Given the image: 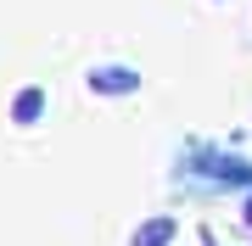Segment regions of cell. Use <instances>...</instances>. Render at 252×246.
I'll list each match as a JSON object with an SVG mask.
<instances>
[{"instance_id": "cell-5", "label": "cell", "mask_w": 252, "mask_h": 246, "mask_svg": "<svg viewBox=\"0 0 252 246\" xmlns=\"http://www.w3.org/2000/svg\"><path fill=\"white\" fill-rule=\"evenodd\" d=\"M202 246H213V241H202Z\"/></svg>"}, {"instance_id": "cell-2", "label": "cell", "mask_w": 252, "mask_h": 246, "mask_svg": "<svg viewBox=\"0 0 252 246\" xmlns=\"http://www.w3.org/2000/svg\"><path fill=\"white\" fill-rule=\"evenodd\" d=\"M39 118H45V84H23L17 101H11V123H17V129H34Z\"/></svg>"}, {"instance_id": "cell-1", "label": "cell", "mask_w": 252, "mask_h": 246, "mask_svg": "<svg viewBox=\"0 0 252 246\" xmlns=\"http://www.w3.org/2000/svg\"><path fill=\"white\" fill-rule=\"evenodd\" d=\"M84 84H90L95 95H135V90H140V73L112 62V67H90V79H84Z\"/></svg>"}, {"instance_id": "cell-4", "label": "cell", "mask_w": 252, "mask_h": 246, "mask_svg": "<svg viewBox=\"0 0 252 246\" xmlns=\"http://www.w3.org/2000/svg\"><path fill=\"white\" fill-rule=\"evenodd\" d=\"M241 219H247V224H252V196H247V213H241Z\"/></svg>"}, {"instance_id": "cell-3", "label": "cell", "mask_w": 252, "mask_h": 246, "mask_svg": "<svg viewBox=\"0 0 252 246\" xmlns=\"http://www.w3.org/2000/svg\"><path fill=\"white\" fill-rule=\"evenodd\" d=\"M174 235H180V224H174L168 213H157V219H146L135 235H129V246H174Z\"/></svg>"}]
</instances>
